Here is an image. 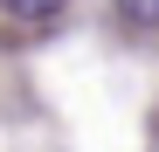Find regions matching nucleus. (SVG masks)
Here are the masks:
<instances>
[{"label":"nucleus","mask_w":159,"mask_h":152,"mask_svg":"<svg viewBox=\"0 0 159 152\" xmlns=\"http://www.w3.org/2000/svg\"><path fill=\"white\" fill-rule=\"evenodd\" d=\"M125 21H139V28H159V0H118Z\"/></svg>","instance_id":"obj_2"},{"label":"nucleus","mask_w":159,"mask_h":152,"mask_svg":"<svg viewBox=\"0 0 159 152\" xmlns=\"http://www.w3.org/2000/svg\"><path fill=\"white\" fill-rule=\"evenodd\" d=\"M7 14H21V21H48V14H62V0H0Z\"/></svg>","instance_id":"obj_1"}]
</instances>
